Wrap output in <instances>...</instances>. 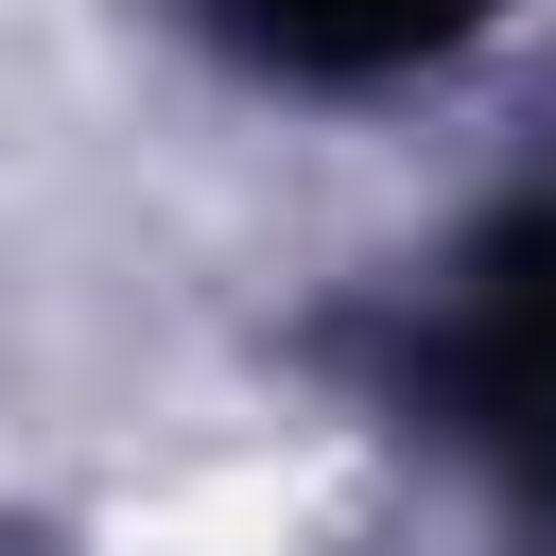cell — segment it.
Returning <instances> with one entry per match:
<instances>
[{"mask_svg":"<svg viewBox=\"0 0 556 556\" xmlns=\"http://www.w3.org/2000/svg\"><path fill=\"white\" fill-rule=\"evenodd\" d=\"M261 52H313V70H365V52H417L452 0H226Z\"/></svg>","mask_w":556,"mask_h":556,"instance_id":"6da1fadb","label":"cell"}]
</instances>
